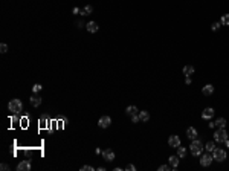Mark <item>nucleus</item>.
Wrapping results in <instances>:
<instances>
[{
  "mask_svg": "<svg viewBox=\"0 0 229 171\" xmlns=\"http://www.w3.org/2000/svg\"><path fill=\"white\" fill-rule=\"evenodd\" d=\"M203 148H205V145H203L202 141H199V139H193V141H191L189 150H191V154H193V156H200L202 151H203Z\"/></svg>",
  "mask_w": 229,
  "mask_h": 171,
  "instance_id": "f257e3e1",
  "label": "nucleus"
},
{
  "mask_svg": "<svg viewBox=\"0 0 229 171\" xmlns=\"http://www.w3.org/2000/svg\"><path fill=\"white\" fill-rule=\"evenodd\" d=\"M8 109H9V111H12V113H20V111L23 110V103L20 99H12V101H9Z\"/></svg>",
  "mask_w": 229,
  "mask_h": 171,
  "instance_id": "f03ea898",
  "label": "nucleus"
},
{
  "mask_svg": "<svg viewBox=\"0 0 229 171\" xmlns=\"http://www.w3.org/2000/svg\"><path fill=\"white\" fill-rule=\"evenodd\" d=\"M228 139V131L225 128H218V130L214 133V141L215 142H225Z\"/></svg>",
  "mask_w": 229,
  "mask_h": 171,
  "instance_id": "7ed1b4c3",
  "label": "nucleus"
},
{
  "mask_svg": "<svg viewBox=\"0 0 229 171\" xmlns=\"http://www.w3.org/2000/svg\"><path fill=\"white\" fill-rule=\"evenodd\" d=\"M212 157H214L217 162H223V160L226 159V151L221 148H215L214 151H212Z\"/></svg>",
  "mask_w": 229,
  "mask_h": 171,
  "instance_id": "20e7f679",
  "label": "nucleus"
},
{
  "mask_svg": "<svg viewBox=\"0 0 229 171\" xmlns=\"http://www.w3.org/2000/svg\"><path fill=\"white\" fill-rule=\"evenodd\" d=\"M110 124H111V118L110 116H101L99 121H98V125L101 128H107V127H110Z\"/></svg>",
  "mask_w": 229,
  "mask_h": 171,
  "instance_id": "39448f33",
  "label": "nucleus"
},
{
  "mask_svg": "<svg viewBox=\"0 0 229 171\" xmlns=\"http://www.w3.org/2000/svg\"><path fill=\"white\" fill-rule=\"evenodd\" d=\"M212 160H214V157H212L211 154H203L202 159H200V165H202V167H209Z\"/></svg>",
  "mask_w": 229,
  "mask_h": 171,
  "instance_id": "423d86ee",
  "label": "nucleus"
},
{
  "mask_svg": "<svg viewBox=\"0 0 229 171\" xmlns=\"http://www.w3.org/2000/svg\"><path fill=\"white\" fill-rule=\"evenodd\" d=\"M17 170L18 171H29L31 170V160H22L17 165Z\"/></svg>",
  "mask_w": 229,
  "mask_h": 171,
  "instance_id": "0eeeda50",
  "label": "nucleus"
},
{
  "mask_svg": "<svg viewBox=\"0 0 229 171\" xmlns=\"http://www.w3.org/2000/svg\"><path fill=\"white\" fill-rule=\"evenodd\" d=\"M168 144H170V147L177 148V147H180V137H179V136H176V135H173L171 137L168 139Z\"/></svg>",
  "mask_w": 229,
  "mask_h": 171,
  "instance_id": "6e6552de",
  "label": "nucleus"
},
{
  "mask_svg": "<svg viewBox=\"0 0 229 171\" xmlns=\"http://www.w3.org/2000/svg\"><path fill=\"white\" fill-rule=\"evenodd\" d=\"M202 118L203 119H211V118H214V109H211V107H208L202 111Z\"/></svg>",
  "mask_w": 229,
  "mask_h": 171,
  "instance_id": "1a4fd4ad",
  "label": "nucleus"
},
{
  "mask_svg": "<svg viewBox=\"0 0 229 171\" xmlns=\"http://www.w3.org/2000/svg\"><path fill=\"white\" fill-rule=\"evenodd\" d=\"M103 157L105 160H109V162H111V160H115V153L111 151V150H104V151H103Z\"/></svg>",
  "mask_w": 229,
  "mask_h": 171,
  "instance_id": "9d476101",
  "label": "nucleus"
},
{
  "mask_svg": "<svg viewBox=\"0 0 229 171\" xmlns=\"http://www.w3.org/2000/svg\"><path fill=\"white\" fill-rule=\"evenodd\" d=\"M98 29H99L98 23H95V21H89V23H87V31H89V32L95 34V32H98Z\"/></svg>",
  "mask_w": 229,
  "mask_h": 171,
  "instance_id": "9b49d317",
  "label": "nucleus"
},
{
  "mask_svg": "<svg viewBox=\"0 0 229 171\" xmlns=\"http://www.w3.org/2000/svg\"><path fill=\"white\" fill-rule=\"evenodd\" d=\"M202 92H203V95H206V96L212 95V93H214V86H212V84H206L205 87L202 89Z\"/></svg>",
  "mask_w": 229,
  "mask_h": 171,
  "instance_id": "f8f14e48",
  "label": "nucleus"
},
{
  "mask_svg": "<svg viewBox=\"0 0 229 171\" xmlns=\"http://www.w3.org/2000/svg\"><path fill=\"white\" fill-rule=\"evenodd\" d=\"M186 136H188L191 141H193V139H197V130L194 127H189L188 130H186Z\"/></svg>",
  "mask_w": 229,
  "mask_h": 171,
  "instance_id": "ddd939ff",
  "label": "nucleus"
},
{
  "mask_svg": "<svg viewBox=\"0 0 229 171\" xmlns=\"http://www.w3.org/2000/svg\"><path fill=\"white\" fill-rule=\"evenodd\" d=\"M29 101H31V104H32L34 107H38L41 104V98H40V96H37V95H32Z\"/></svg>",
  "mask_w": 229,
  "mask_h": 171,
  "instance_id": "4468645a",
  "label": "nucleus"
},
{
  "mask_svg": "<svg viewBox=\"0 0 229 171\" xmlns=\"http://www.w3.org/2000/svg\"><path fill=\"white\" fill-rule=\"evenodd\" d=\"M139 119H141V122H147L148 119H150V113L145 111V110H141L139 111Z\"/></svg>",
  "mask_w": 229,
  "mask_h": 171,
  "instance_id": "2eb2a0df",
  "label": "nucleus"
},
{
  "mask_svg": "<svg viewBox=\"0 0 229 171\" xmlns=\"http://www.w3.org/2000/svg\"><path fill=\"white\" fill-rule=\"evenodd\" d=\"M92 12H93V6H92V5H87V6H84L81 9V14L83 15H90Z\"/></svg>",
  "mask_w": 229,
  "mask_h": 171,
  "instance_id": "dca6fc26",
  "label": "nucleus"
},
{
  "mask_svg": "<svg viewBox=\"0 0 229 171\" xmlns=\"http://www.w3.org/2000/svg\"><path fill=\"white\" fill-rule=\"evenodd\" d=\"M125 113L130 115V116L135 115V113H137V107H136V105H129V107L125 109Z\"/></svg>",
  "mask_w": 229,
  "mask_h": 171,
  "instance_id": "f3484780",
  "label": "nucleus"
},
{
  "mask_svg": "<svg viewBox=\"0 0 229 171\" xmlns=\"http://www.w3.org/2000/svg\"><path fill=\"white\" fill-rule=\"evenodd\" d=\"M205 148H206V151H209V153H212L214 150L217 148L215 147V142L214 141H211V142H206V145H205Z\"/></svg>",
  "mask_w": 229,
  "mask_h": 171,
  "instance_id": "a211bd4d",
  "label": "nucleus"
},
{
  "mask_svg": "<svg viewBox=\"0 0 229 171\" xmlns=\"http://www.w3.org/2000/svg\"><path fill=\"white\" fill-rule=\"evenodd\" d=\"M183 73L186 75V77H191V75L194 73V67L193 66H185L183 67Z\"/></svg>",
  "mask_w": 229,
  "mask_h": 171,
  "instance_id": "6ab92c4d",
  "label": "nucleus"
},
{
  "mask_svg": "<svg viewBox=\"0 0 229 171\" xmlns=\"http://www.w3.org/2000/svg\"><path fill=\"white\" fill-rule=\"evenodd\" d=\"M170 165H171L173 168H176L179 165V156H171L170 157Z\"/></svg>",
  "mask_w": 229,
  "mask_h": 171,
  "instance_id": "aec40b11",
  "label": "nucleus"
},
{
  "mask_svg": "<svg viewBox=\"0 0 229 171\" xmlns=\"http://www.w3.org/2000/svg\"><path fill=\"white\" fill-rule=\"evenodd\" d=\"M215 122H217V127L218 128H225L226 127V119H225V118H218Z\"/></svg>",
  "mask_w": 229,
  "mask_h": 171,
  "instance_id": "412c9836",
  "label": "nucleus"
},
{
  "mask_svg": "<svg viewBox=\"0 0 229 171\" xmlns=\"http://www.w3.org/2000/svg\"><path fill=\"white\" fill-rule=\"evenodd\" d=\"M185 154H186V150H185V147H177V156L182 159V157H185Z\"/></svg>",
  "mask_w": 229,
  "mask_h": 171,
  "instance_id": "4be33fe9",
  "label": "nucleus"
},
{
  "mask_svg": "<svg viewBox=\"0 0 229 171\" xmlns=\"http://www.w3.org/2000/svg\"><path fill=\"white\" fill-rule=\"evenodd\" d=\"M220 23H221V25H226V26H229V14L221 15V20H220Z\"/></svg>",
  "mask_w": 229,
  "mask_h": 171,
  "instance_id": "5701e85b",
  "label": "nucleus"
},
{
  "mask_svg": "<svg viewBox=\"0 0 229 171\" xmlns=\"http://www.w3.org/2000/svg\"><path fill=\"white\" fill-rule=\"evenodd\" d=\"M220 26H221V23H220V21H215V23H212L211 29H212V31H218V29H220Z\"/></svg>",
  "mask_w": 229,
  "mask_h": 171,
  "instance_id": "b1692460",
  "label": "nucleus"
},
{
  "mask_svg": "<svg viewBox=\"0 0 229 171\" xmlns=\"http://www.w3.org/2000/svg\"><path fill=\"white\" fill-rule=\"evenodd\" d=\"M41 90V84H35V86H32V92L34 93H38Z\"/></svg>",
  "mask_w": 229,
  "mask_h": 171,
  "instance_id": "393cba45",
  "label": "nucleus"
},
{
  "mask_svg": "<svg viewBox=\"0 0 229 171\" xmlns=\"http://www.w3.org/2000/svg\"><path fill=\"white\" fill-rule=\"evenodd\" d=\"M81 171H95V168L90 167V165H83V167H81Z\"/></svg>",
  "mask_w": 229,
  "mask_h": 171,
  "instance_id": "a878e982",
  "label": "nucleus"
},
{
  "mask_svg": "<svg viewBox=\"0 0 229 171\" xmlns=\"http://www.w3.org/2000/svg\"><path fill=\"white\" fill-rule=\"evenodd\" d=\"M131 121H133V122H139V121H141V119H139V113L131 115Z\"/></svg>",
  "mask_w": 229,
  "mask_h": 171,
  "instance_id": "bb28decb",
  "label": "nucleus"
},
{
  "mask_svg": "<svg viewBox=\"0 0 229 171\" xmlns=\"http://www.w3.org/2000/svg\"><path fill=\"white\" fill-rule=\"evenodd\" d=\"M6 51H8V46L5 44V43H2V44H0V52H2V53H5Z\"/></svg>",
  "mask_w": 229,
  "mask_h": 171,
  "instance_id": "cd10ccee",
  "label": "nucleus"
},
{
  "mask_svg": "<svg viewBox=\"0 0 229 171\" xmlns=\"http://www.w3.org/2000/svg\"><path fill=\"white\" fill-rule=\"evenodd\" d=\"M159 171H170V168H168V165H161V167H159Z\"/></svg>",
  "mask_w": 229,
  "mask_h": 171,
  "instance_id": "c85d7f7f",
  "label": "nucleus"
},
{
  "mask_svg": "<svg viewBox=\"0 0 229 171\" xmlns=\"http://www.w3.org/2000/svg\"><path fill=\"white\" fill-rule=\"evenodd\" d=\"M0 170H2V171H8V170H9V167H8L6 163H2V165H0Z\"/></svg>",
  "mask_w": 229,
  "mask_h": 171,
  "instance_id": "c756f323",
  "label": "nucleus"
},
{
  "mask_svg": "<svg viewBox=\"0 0 229 171\" xmlns=\"http://www.w3.org/2000/svg\"><path fill=\"white\" fill-rule=\"evenodd\" d=\"M127 171H136V167H135V165H131V163L127 165Z\"/></svg>",
  "mask_w": 229,
  "mask_h": 171,
  "instance_id": "7c9ffc66",
  "label": "nucleus"
},
{
  "mask_svg": "<svg viewBox=\"0 0 229 171\" xmlns=\"http://www.w3.org/2000/svg\"><path fill=\"white\" fill-rule=\"evenodd\" d=\"M72 12H73V14H81V9H79V8H73Z\"/></svg>",
  "mask_w": 229,
  "mask_h": 171,
  "instance_id": "2f4dec72",
  "label": "nucleus"
},
{
  "mask_svg": "<svg viewBox=\"0 0 229 171\" xmlns=\"http://www.w3.org/2000/svg\"><path fill=\"white\" fill-rule=\"evenodd\" d=\"M83 25H84L83 21H77V26H78V28H83Z\"/></svg>",
  "mask_w": 229,
  "mask_h": 171,
  "instance_id": "473e14b6",
  "label": "nucleus"
},
{
  "mask_svg": "<svg viewBox=\"0 0 229 171\" xmlns=\"http://www.w3.org/2000/svg\"><path fill=\"white\" fill-rule=\"evenodd\" d=\"M185 83H186V84H191V78H189V77H186V79H185Z\"/></svg>",
  "mask_w": 229,
  "mask_h": 171,
  "instance_id": "72a5a7b5",
  "label": "nucleus"
}]
</instances>
